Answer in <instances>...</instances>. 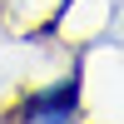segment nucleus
Wrapping results in <instances>:
<instances>
[{
    "mask_svg": "<svg viewBox=\"0 0 124 124\" xmlns=\"http://www.w3.org/2000/svg\"><path fill=\"white\" fill-rule=\"evenodd\" d=\"M75 104H79V75H70V79H60L55 89H45V94L30 99L25 119L30 124H65L70 114H75Z\"/></svg>",
    "mask_w": 124,
    "mask_h": 124,
    "instance_id": "nucleus-1",
    "label": "nucleus"
}]
</instances>
